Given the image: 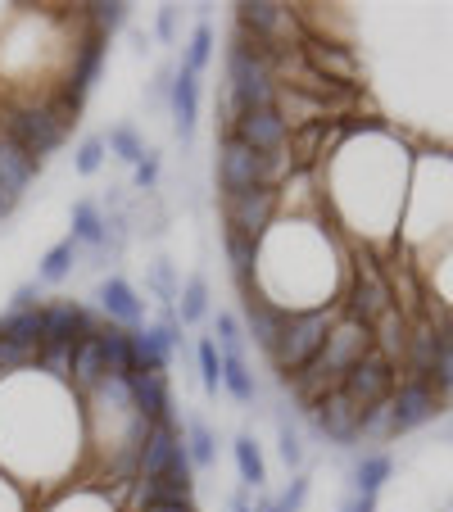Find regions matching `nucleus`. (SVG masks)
<instances>
[{
  "label": "nucleus",
  "mask_w": 453,
  "mask_h": 512,
  "mask_svg": "<svg viewBox=\"0 0 453 512\" xmlns=\"http://www.w3.org/2000/svg\"><path fill=\"white\" fill-rule=\"evenodd\" d=\"M331 327H336V313L331 309H299V313H286V327H281V340L272 345V368L281 372V377H299V372L309 368L313 358L322 354V345H327Z\"/></svg>",
  "instance_id": "obj_1"
},
{
  "label": "nucleus",
  "mask_w": 453,
  "mask_h": 512,
  "mask_svg": "<svg viewBox=\"0 0 453 512\" xmlns=\"http://www.w3.org/2000/svg\"><path fill=\"white\" fill-rule=\"evenodd\" d=\"M0 123H5V136H10L19 150H28L37 164L64 145V123H59L55 109H46V105H10L0 114Z\"/></svg>",
  "instance_id": "obj_2"
},
{
  "label": "nucleus",
  "mask_w": 453,
  "mask_h": 512,
  "mask_svg": "<svg viewBox=\"0 0 453 512\" xmlns=\"http://www.w3.org/2000/svg\"><path fill=\"white\" fill-rule=\"evenodd\" d=\"M218 186L222 195H245L254 186H268V155L250 150L241 136L218 141Z\"/></svg>",
  "instance_id": "obj_3"
},
{
  "label": "nucleus",
  "mask_w": 453,
  "mask_h": 512,
  "mask_svg": "<svg viewBox=\"0 0 453 512\" xmlns=\"http://www.w3.org/2000/svg\"><path fill=\"white\" fill-rule=\"evenodd\" d=\"M390 386H395V363H390L386 354H376V349H372V354H367L345 381H340V395H345L358 413H367V408L386 404Z\"/></svg>",
  "instance_id": "obj_4"
},
{
  "label": "nucleus",
  "mask_w": 453,
  "mask_h": 512,
  "mask_svg": "<svg viewBox=\"0 0 453 512\" xmlns=\"http://www.w3.org/2000/svg\"><path fill=\"white\" fill-rule=\"evenodd\" d=\"M272 209H277V191L272 186H254L245 195H222V218H227V232L263 241L272 223Z\"/></svg>",
  "instance_id": "obj_5"
},
{
  "label": "nucleus",
  "mask_w": 453,
  "mask_h": 512,
  "mask_svg": "<svg viewBox=\"0 0 453 512\" xmlns=\"http://www.w3.org/2000/svg\"><path fill=\"white\" fill-rule=\"evenodd\" d=\"M96 318L82 309L78 300H59L41 309V345H78V340L96 336Z\"/></svg>",
  "instance_id": "obj_6"
},
{
  "label": "nucleus",
  "mask_w": 453,
  "mask_h": 512,
  "mask_svg": "<svg viewBox=\"0 0 453 512\" xmlns=\"http://www.w3.org/2000/svg\"><path fill=\"white\" fill-rule=\"evenodd\" d=\"M182 454H186V440H177L173 417L150 422V435H145L141 458H136V481H155V476H164Z\"/></svg>",
  "instance_id": "obj_7"
},
{
  "label": "nucleus",
  "mask_w": 453,
  "mask_h": 512,
  "mask_svg": "<svg viewBox=\"0 0 453 512\" xmlns=\"http://www.w3.org/2000/svg\"><path fill=\"white\" fill-rule=\"evenodd\" d=\"M182 345V318L168 313L159 327H145L132 331V349H136V372H164L168 368V354Z\"/></svg>",
  "instance_id": "obj_8"
},
{
  "label": "nucleus",
  "mask_w": 453,
  "mask_h": 512,
  "mask_svg": "<svg viewBox=\"0 0 453 512\" xmlns=\"http://www.w3.org/2000/svg\"><path fill=\"white\" fill-rule=\"evenodd\" d=\"M390 413H395V435L413 431V426L431 422V417L440 413V395H435L431 381L413 377L408 386H399V395H390Z\"/></svg>",
  "instance_id": "obj_9"
},
{
  "label": "nucleus",
  "mask_w": 453,
  "mask_h": 512,
  "mask_svg": "<svg viewBox=\"0 0 453 512\" xmlns=\"http://www.w3.org/2000/svg\"><path fill=\"white\" fill-rule=\"evenodd\" d=\"M313 413V426H318L322 435H327V440H336V445H349V440H358V408L349 404L345 395H340V390H327V395L318 399V404L309 408Z\"/></svg>",
  "instance_id": "obj_10"
},
{
  "label": "nucleus",
  "mask_w": 453,
  "mask_h": 512,
  "mask_svg": "<svg viewBox=\"0 0 453 512\" xmlns=\"http://www.w3.org/2000/svg\"><path fill=\"white\" fill-rule=\"evenodd\" d=\"M232 136H241L250 150H259V155H281V150H286L290 127H286V118H281L277 109H250V114L236 123Z\"/></svg>",
  "instance_id": "obj_11"
},
{
  "label": "nucleus",
  "mask_w": 453,
  "mask_h": 512,
  "mask_svg": "<svg viewBox=\"0 0 453 512\" xmlns=\"http://www.w3.org/2000/svg\"><path fill=\"white\" fill-rule=\"evenodd\" d=\"M390 309H395V304H390V286L376 277V268H358V281H354V290H349V318L376 327Z\"/></svg>",
  "instance_id": "obj_12"
},
{
  "label": "nucleus",
  "mask_w": 453,
  "mask_h": 512,
  "mask_svg": "<svg viewBox=\"0 0 453 512\" xmlns=\"http://www.w3.org/2000/svg\"><path fill=\"white\" fill-rule=\"evenodd\" d=\"M100 68H105V37H100V32H91V37L78 46V59H73V78H68V91H64V100L73 109H82L87 91L96 87V78H100Z\"/></svg>",
  "instance_id": "obj_13"
},
{
  "label": "nucleus",
  "mask_w": 453,
  "mask_h": 512,
  "mask_svg": "<svg viewBox=\"0 0 453 512\" xmlns=\"http://www.w3.org/2000/svg\"><path fill=\"white\" fill-rule=\"evenodd\" d=\"M236 19H241V32L254 41H272L277 32L295 28V14L286 5H268V0H254V5H236Z\"/></svg>",
  "instance_id": "obj_14"
},
{
  "label": "nucleus",
  "mask_w": 453,
  "mask_h": 512,
  "mask_svg": "<svg viewBox=\"0 0 453 512\" xmlns=\"http://www.w3.org/2000/svg\"><path fill=\"white\" fill-rule=\"evenodd\" d=\"M245 322H250V336L259 349H268L281 340V327H286V309H277L272 300H263V295H254V286L245 290Z\"/></svg>",
  "instance_id": "obj_15"
},
{
  "label": "nucleus",
  "mask_w": 453,
  "mask_h": 512,
  "mask_svg": "<svg viewBox=\"0 0 453 512\" xmlns=\"http://www.w3.org/2000/svg\"><path fill=\"white\" fill-rule=\"evenodd\" d=\"M37 168L41 164L28 155V150H19L10 136H0V186H5L14 200H23V195H28V186L37 182Z\"/></svg>",
  "instance_id": "obj_16"
},
{
  "label": "nucleus",
  "mask_w": 453,
  "mask_h": 512,
  "mask_svg": "<svg viewBox=\"0 0 453 512\" xmlns=\"http://www.w3.org/2000/svg\"><path fill=\"white\" fill-rule=\"evenodd\" d=\"M96 300H100V309L109 313V322H118V327H136V322L145 318V304L136 300V290L127 286L123 277H105V281H100Z\"/></svg>",
  "instance_id": "obj_17"
},
{
  "label": "nucleus",
  "mask_w": 453,
  "mask_h": 512,
  "mask_svg": "<svg viewBox=\"0 0 453 512\" xmlns=\"http://www.w3.org/2000/svg\"><path fill=\"white\" fill-rule=\"evenodd\" d=\"M168 100H173L177 136H182V141H191L195 114H200V78H195L191 68H177V73H173V91H168Z\"/></svg>",
  "instance_id": "obj_18"
},
{
  "label": "nucleus",
  "mask_w": 453,
  "mask_h": 512,
  "mask_svg": "<svg viewBox=\"0 0 453 512\" xmlns=\"http://www.w3.org/2000/svg\"><path fill=\"white\" fill-rule=\"evenodd\" d=\"M68 381L78 386V395H91L100 381H109V372H105V349H100V331L73 345V377H68Z\"/></svg>",
  "instance_id": "obj_19"
},
{
  "label": "nucleus",
  "mask_w": 453,
  "mask_h": 512,
  "mask_svg": "<svg viewBox=\"0 0 453 512\" xmlns=\"http://www.w3.org/2000/svg\"><path fill=\"white\" fill-rule=\"evenodd\" d=\"M100 349H105V372L109 381H132L136 377V349L127 327H105L100 331Z\"/></svg>",
  "instance_id": "obj_20"
},
{
  "label": "nucleus",
  "mask_w": 453,
  "mask_h": 512,
  "mask_svg": "<svg viewBox=\"0 0 453 512\" xmlns=\"http://www.w3.org/2000/svg\"><path fill=\"white\" fill-rule=\"evenodd\" d=\"M127 386H132L136 413L150 417V422H164L168 417V381H164V372H136Z\"/></svg>",
  "instance_id": "obj_21"
},
{
  "label": "nucleus",
  "mask_w": 453,
  "mask_h": 512,
  "mask_svg": "<svg viewBox=\"0 0 453 512\" xmlns=\"http://www.w3.org/2000/svg\"><path fill=\"white\" fill-rule=\"evenodd\" d=\"M73 241L91 245V250H105V245H109V218L91 200L73 204Z\"/></svg>",
  "instance_id": "obj_22"
},
{
  "label": "nucleus",
  "mask_w": 453,
  "mask_h": 512,
  "mask_svg": "<svg viewBox=\"0 0 453 512\" xmlns=\"http://www.w3.org/2000/svg\"><path fill=\"white\" fill-rule=\"evenodd\" d=\"M304 55H309V64H313V73L318 78H354V59H349V50H340V46H327V41H309L304 46Z\"/></svg>",
  "instance_id": "obj_23"
},
{
  "label": "nucleus",
  "mask_w": 453,
  "mask_h": 512,
  "mask_svg": "<svg viewBox=\"0 0 453 512\" xmlns=\"http://www.w3.org/2000/svg\"><path fill=\"white\" fill-rule=\"evenodd\" d=\"M390 472H395V458L390 454H363L354 463V494H381V485L390 481Z\"/></svg>",
  "instance_id": "obj_24"
},
{
  "label": "nucleus",
  "mask_w": 453,
  "mask_h": 512,
  "mask_svg": "<svg viewBox=\"0 0 453 512\" xmlns=\"http://www.w3.org/2000/svg\"><path fill=\"white\" fill-rule=\"evenodd\" d=\"M222 386L232 390L236 404H254L259 399V386H254L250 368H245V354H222Z\"/></svg>",
  "instance_id": "obj_25"
},
{
  "label": "nucleus",
  "mask_w": 453,
  "mask_h": 512,
  "mask_svg": "<svg viewBox=\"0 0 453 512\" xmlns=\"http://www.w3.org/2000/svg\"><path fill=\"white\" fill-rule=\"evenodd\" d=\"M236 472H241V481L250 485V490H263V481H268V467H263V454L259 445H254V435H236Z\"/></svg>",
  "instance_id": "obj_26"
},
{
  "label": "nucleus",
  "mask_w": 453,
  "mask_h": 512,
  "mask_svg": "<svg viewBox=\"0 0 453 512\" xmlns=\"http://www.w3.org/2000/svg\"><path fill=\"white\" fill-rule=\"evenodd\" d=\"M0 340H14V345H41V309L5 313V318H0Z\"/></svg>",
  "instance_id": "obj_27"
},
{
  "label": "nucleus",
  "mask_w": 453,
  "mask_h": 512,
  "mask_svg": "<svg viewBox=\"0 0 453 512\" xmlns=\"http://www.w3.org/2000/svg\"><path fill=\"white\" fill-rule=\"evenodd\" d=\"M435 349H440V331L422 327V331H413V336H408V363H413V372L422 381L431 377V368H435Z\"/></svg>",
  "instance_id": "obj_28"
},
{
  "label": "nucleus",
  "mask_w": 453,
  "mask_h": 512,
  "mask_svg": "<svg viewBox=\"0 0 453 512\" xmlns=\"http://www.w3.org/2000/svg\"><path fill=\"white\" fill-rule=\"evenodd\" d=\"M435 386V395L440 399H453V336L449 331H440V349H435V368L431 377H426Z\"/></svg>",
  "instance_id": "obj_29"
},
{
  "label": "nucleus",
  "mask_w": 453,
  "mask_h": 512,
  "mask_svg": "<svg viewBox=\"0 0 453 512\" xmlns=\"http://www.w3.org/2000/svg\"><path fill=\"white\" fill-rule=\"evenodd\" d=\"M105 145H109V155H118L123 164H132V168L145 159V145H141V136H136V127H132V123H118L114 132L105 136Z\"/></svg>",
  "instance_id": "obj_30"
},
{
  "label": "nucleus",
  "mask_w": 453,
  "mask_h": 512,
  "mask_svg": "<svg viewBox=\"0 0 453 512\" xmlns=\"http://www.w3.org/2000/svg\"><path fill=\"white\" fill-rule=\"evenodd\" d=\"M73 263H78V241H73V236H64V241H59L55 250L41 259V281H64L68 272H73Z\"/></svg>",
  "instance_id": "obj_31"
},
{
  "label": "nucleus",
  "mask_w": 453,
  "mask_h": 512,
  "mask_svg": "<svg viewBox=\"0 0 453 512\" xmlns=\"http://www.w3.org/2000/svg\"><path fill=\"white\" fill-rule=\"evenodd\" d=\"M177 313H182V322H200L209 313V286H204V277H191L177 290Z\"/></svg>",
  "instance_id": "obj_32"
},
{
  "label": "nucleus",
  "mask_w": 453,
  "mask_h": 512,
  "mask_svg": "<svg viewBox=\"0 0 453 512\" xmlns=\"http://www.w3.org/2000/svg\"><path fill=\"white\" fill-rule=\"evenodd\" d=\"M218 440H213L209 422H200V417H191V435H186V458H191V467H209L213 454H218Z\"/></svg>",
  "instance_id": "obj_33"
},
{
  "label": "nucleus",
  "mask_w": 453,
  "mask_h": 512,
  "mask_svg": "<svg viewBox=\"0 0 453 512\" xmlns=\"http://www.w3.org/2000/svg\"><path fill=\"white\" fill-rule=\"evenodd\" d=\"M358 435H363V440L395 435V413H390V399H386V404H376V408H367V413L358 417Z\"/></svg>",
  "instance_id": "obj_34"
},
{
  "label": "nucleus",
  "mask_w": 453,
  "mask_h": 512,
  "mask_svg": "<svg viewBox=\"0 0 453 512\" xmlns=\"http://www.w3.org/2000/svg\"><path fill=\"white\" fill-rule=\"evenodd\" d=\"M209 55H213V28H209V23H200V28L191 32V46H186L182 68H191L195 78H200V73H204V64H209Z\"/></svg>",
  "instance_id": "obj_35"
},
{
  "label": "nucleus",
  "mask_w": 453,
  "mask_h": 512,
  "mask_svg": "<svg viewBox=\"0 0 453 512\" xmlns=\"http://www.w3.org/2000/svg\"><path fill=\"white\" fill-rule=\"evenodd\" d=\"M200 381H204L209 395H218V386H222V349H218V340H200Z\"/></svg>",
  "instance_id": "obj_36"
},
{
  "label": "nucleus",
  "mask_w": 453,
  "mask_h": 512,
  "mask_svg": "<svg viewBox=\"0 0 453 512\" xmlns=\"http://www.w3.org/2000/svg\"><path fill=\"white\" fill-rule=\"evenodd\" d=\"M37 368L50 372V377H59V381H68L73 377V345H41Z\"/></svg>",
  "instance_id": "obj_37"
},
{
  "label": "nucleus",
  "mask_w": 453,
  "mask_h": 512,
  "mask_svg": "<svg viewBox=\"0 0 453 512\" xmlns=\"http://www.w3.org/2000/svg\"><path fill=\"white\" fill-rule=\"evenodd\" d=\"M41 345H14V340H0V372H19V368H37Z\"/></svg>",
  "instance_id": "obj_38"
},
{
  "label": "nucleus",
  "mask_w": 453,
  "mask_h": 512,
  "mask_svg": "<svg viewBox=\"0 0 453 512\" xmlns=\"http://www.w3.org/2000/svg\"><path fill=\"white\" fill-rule=\"evenodd\" d=\"M105 136H87V141L78 145V159H73V164H78V173L82 177H91V173H100V164H105Z\"/></svg>",
  "instance_id": "obj_39"
},
{
  "label": "nucleus",
  "mask_w": 453,
  "mask_h": 512,
  "mask_svg": "<svg viewBox=\"0 0 453 512\" xmlns=\"http://www.w3.org/2000/svg\"><path fill=\"white\" fill-rule=\"evenodd\" d=\"M150 286L159 290V300H164V304H177V290H182V286L173 281V268H168V259L150 263Z\"/></svg>",
  "instance_id": "obj_40"
},
{
  "label": "nucleus",
  "mask_w": 453,
  "mask_h": 512,
  "mask_svg": "<svg viewBox=\"0 0 453 512\" xmlns=\"http://www.w3.org/2000/svg\"><path fill=\"white\" fill-rule=\"evenodd\" d=\"M91 23H96L100 37H109L114 28L127 23V5H91Z\"/></svg>",
  "instance_id": "obj_41"
},
{
  "label": "nucleus",
  "mask_w": 453,
  "mask_h": 512,
  "mask_svg": "<svg viewBox=\"0 0 453 512\" xmlns=\"http://www.w3.org/2000/svg\"><path fill=\"white\" fill-rule=\"evenodd\" d=\"M245 336H241V322L232 318V313H218V349L222 354H241Z\"/></svg>",
  "instance_id": "obj_42"
},
{
  "label": "nucleus",
  "mask_w": 453,
  "mask_h": 512,
  "mask_svg": "<svg viewBox=\"0 0 453 512\" xmlns=\"http://www.w3.org/2000/svg\"><path fill=\"white\" fill-rule=\"evenodd\" d=\"M277 431H281V458H286V467H299L304 463V445H299V435H295V426L281 417L277 422Z\"/></svg>",
  "instance_id": "obj_43"
},
{
  "label": "nucleus",
  "mask_w": 453,
  "mask_h": 512,
  "mask_svg": "<svg viewBox=\"0 0 453 512\" xmlns=\"http://www.w3.org/2000/svg\"><path fill=\"white\" fill-rule=\"evenodd\" d=\"M304 499H309V476H295V481H290V490L277 499V508L281 512H299V508H304Z\"/></svg>",
  "instance_id": "obj_44"
},
{
  "label": "nucleus",
  "mask_w": 453,
  "mask_h": 512,
  "mask_svg": "<svg viewBox=\"0 0 453 512\" xmlns=\"http://www.w3.org/2000/svg\"><path fill=\"white\" fill-rule=\"evenodd\" d=\"M155 182H159V155L145 150V159L136 164V191H155Z\"/></svg>",
  "instance_id": "obj_45"
},
{
  "label": "nucleus",
  "mask_w": 453,
  "mask_h": 512,
  "mask_svg": "<svg viewBox=\"0 0 453 512\" xmlns=\"http://www.w3.org/2000/svg\"><path fill=\"white\" fill-rule=\"evenodd\" d=\"M41 290H37V281H28V286H19L14 290V300H10V313H28V309H41Z\"/></svg>",
  "instance_id": "obj_46"
},
{
  "label": "nucleus",
  "mask_w": 453,
  "mask_h": 512,
  "mask_svg": "<svg viewBox=\"0 0 453 512\" xmlns=\"http://www.w3.org/2000/svg\"><path fill=\"white\" fill-rule=\"evenodd\" d=\"M345 512H376V494H349Z\"/></svg>",
  "instance_id": "obj_47"
},
{
  "label": "nucleus",
  "mask_w": 453,
  "mask_h": 512,
  "mask_svg": "<svg viewBox=\"0 0 453 512\" xmlns=\"http://www.w3.org/2000/svg\"><path fill=\"white\" fill-rule=\"evenodd\" d=\"M173 28H177V10L173 5H164V10H159V37L173 41Z\"/></svg>",
  "instance_id": "obj_48"
},
{
  "label": "nucleus",
  "mask_w": 453,
  "mask_h": 512,
  "mask_svg": "<svg viewBox=\"0 0 453 512\" xmlns=\"http://www.w3.org/2000/svg\"><path fill=\"white\" fill-rule=\"evenodd\" d=\"M14 204H19V200H14V195L5 191V186H0V223H5V218H10V209H14Z\"/></svg>",
  "instance_id": "obj_49"
},
{
  "label": "nucleus",
  "mask_w": 453,
  "mask_h": 512,
  "mask_svg": "<svg viewBox=\"0 0 453 512\" xmlns=\"http://www.w3.org/2000/svg\"><path fill=\"white\" fill-rule=\"evenodd\" d=\"M232 512H254L250 494H232Z\"/></svg>",
  "instance_id": "obj_50"
},
{
  "label": "nucleus",
  "mask_w": 453,
  "mask_h": 512,
  "mask_svg": "<svg viewBox=\"0 0 453 512\" xmlns=\"http://www.w3.org/2000/svg\"><path fill=\"white\" fill-rule=\"evenodd\" d=\"M254 512H281V508H277V499H259V508Z\"/></svg>",
  "instance_id": "obj_51"
},
{
  "label": "nucleus",
  "mask_w": 453,
  "mask_h": 512,
  "mask_svg": "<svg viewBox=\"0 0 453 512\" xmlns=\"http://www.w3.org/2000/svg\"><path fill=\"white\" fill-rule=\"evenodd\" d=\"M444 331H449V336H453V322H449V327H444Z\"/></svg>",
  "instance_id": "obj_52"
}]
</instances>
